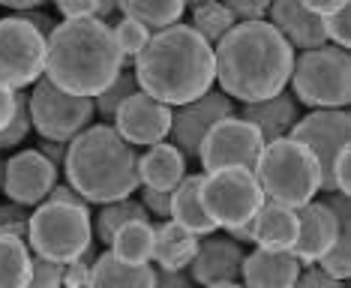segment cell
Wrapping results in <instances>:
<instances>
[{
  "mask_svg": "<svg viewBox=\"0 0 351 288\" xmlns=\"http://www.w3.org/2000/svg\"><path fill=\"white\" fill-rule=\"evenodd\" d=\"M219 91L234 102H258L289 87L294 48L267 19L237 21L213 48Z\"/></svg>",
  "mask_w": 351,
  "mask_h": 288,
  "instance_id": "cell-1",
  "label": "cell"
},
{
  "mask_svg": "<svg viewBox=\"0 0 351 288\" xmlns=\"http://www.w3.org/2000/svg\"><path fill=\"white\" fill-rule=\"evenodd\" d=\"M138 91L156 96L165 106H183L207 93L217 82L213 45L193 24H169L154 30L147 45L132 58Z\"/></svg>",
  "mask_w": 351,
  "mask_h": 288,
  "instance_id": "cell-2",
  "label": "cell"
},
{
  "mask_svg": "<svg viewBox=\"0 0 351 288\" xmlns=\"http://www.w3.org/2000/svg\"><path fill=\"white\" fill-rule=\"evenodd\" d=\"M126 58L117 45L111 21L99 15L66 19L51 30L45 48V75L60 91L97 96L117 78Z\"/></svg>",
  "mask_w": 351,
  "mask_h": 288,
  "instance_id": "cell-3",
  "label": "cell"
},
{
  "mask_svg": "<svg viewBox=\"0 0 351 288\" xmlns=\"http://www.w3.org/2000/svg\"><path fill=\"white\" fill-rule=\"evenodd\" d=\"M63 174L87 204H108L138 192V150L111 123H90L66 144Z\"/></svg>",
  "mask_w": 351,
  "mask_h": 288,
  "instance_id": "cell-4",
  "label": "cell"
},
{
  "mask_svg": "<svg viewBox=\"0 0 351 288\" xmlns=\"http://www.w3.org/2000/svg\"><path fill=\"white\" fill-rule=\"evenodd\" d=\"M252 171L267 198L289 204L294 211L313 202L315 192H322V165H318L315 154L291 135H279V139L267 141Z\"/></svg>",
  "mask_w": 351,
  "mask_h": 288,
  "instance_id": "cell-5",
  "label": "cell"
},
{
  "mask_svg": "<svg viewBox=\"0 0 351 288\" xmlns=\"http://www.w3.org/2000/svg\"><path fill=\"white\" fill-rule=\"evenodd\" d=\"M291 93L309 108H348L351 58L348 48L318 45L300 51L291 67Z\"/></svg>",
  "mask_w": 351,
  "mask_h": 288,
  "instance_id": "cell-6",
  "label": "cell"
},
{
  "mask_svg": "<svg viewBox=\"0 0 351 288\" xmlns=\"http://www.w3.org/2000/svg\"><path fill=\"white\" fill-rule=\"evenodd\" d=\"M90 240H93L90 204H69V202H58V198H45L30 213L27 243L36 255L66 264L78 259Z\"/></svg>",
  "mask_w": 351,
  "mask_h": 288,
  "instance_id": "cell-7",
  "label": "cell"
},
{
  "mask_svg": "<svg viewBox=\"0 0 351 288\" xmlns=\"http://www.w3.org/2000/svg\"><path fill=\"white\" fill-rule=\"evenodd\" d=\"M265 198L267 195L252 168L222 165L204 171L202 178V204L219 228H234L252 219Z\"/></svg>",
  "mask_w": 351,
  "mask_h": 288,
  "instance_id": "cell-8",
  "label": "cell"
},
{
  "mask_svg": "<svg viewBox=\"0 0 351 288\" xmlns=\"http://www.w3.org/2000/svg\"><path fill=\"white\" fill-rule=\"evenodd\" d=\"M97 106L93 96H75L60 91L49 75H43L30 91V120L43 139L73 141L78 132L90 126Z\"/></svg>",
  "mask_w": 351,
  "mask_h": 288,
  "instance_id": "cell-9",
  "label": "cell"
},
{
  "mask_svg": "<svg viewBox=\"0 0 351 288\" xmlns=\"http://www.w3.org/2000/svg\"><path fill=\"white\" fill-rule=\"evenodd\" d=\"M45 39L19 12L0 19V82L12 91H25L45 75Z\"/></svg>",
  "mask_w": 351,
  "mask_h": 288,
  "instance_id": "cell-10",
  "label": "cell"
},
{
  "mask_svg": "<svg viewBox=\"0 0 351 288\" xmlns=\"http://www.w3.org/2000/svg\"><path fill=\"white\" fill-rule=\"evenodd\" d=\"M261 147H265V139H261L258 126L241 115H228L207 130L202 147H198V163L204 171H213L222 165L255 168Z\"/></svg>",
  "mask_w": 351,
  "mask_h": 288,
  "instance_id": "cell-11",
  "label": "cell"
},
{
  "mask_svg": "<svg viewBox=\"0 0 351 288\" xmlns=\"http://www.w3.org/2000/svg\"><path fill=\"white\" fill-rule=\"evenodd\" d=\"M289 135L315 154L318 165H322V192H337V187H333V159L351 141L348 108H313L306 117H298Z\"/></svg>",
  "mask_w": 351,
  "mask_h": 288,
  "instance_id": "cell-12",
  "label": "cell"
},
{
  "mask_svg": "<svg viewBox=\"0 0 351 288\" xmlns=\"http://www.w3.org/2000/svg\"><path fill=\"white\" fill-rule=\"evenodd\" d=\"M228 115H237L234 99L226 96L222 91H213L210 87V91L202 93L198 99L171 108L169 139H171L174 147L186 156V163L189 159H198V147H202V139L207 135V130H210L217 120L228 117Z\"/></svg>",
  "mask_w": 351,
  "mask_h": 288,
  "instance_id": "cell-13",
  "label": "cell"
},
{
  "mask_svg": "<svg viewBox=\"0 0 351 288\" xmlns=\"http://www.w3.org/2000/svg\"><path fill=\"white\" fill-rule=\"evenodd\" d=\"M111 120H114L111 126L121 132L123 141H130L132 147H150V144L169 139L171 106L159 102L156 96H150L145 91H135L117 106Z\"/></svg>",
  "mask_w": 351,
  "mask_h": 288,
  "instance_id": "cell-14",
  "label": "cell"
},
{
  "mask_svg": "<svg viewBox=\"0 0 351 288\" xmlns=\"http://www.w3.org/2000/svg\"><path fill=\"white\" fill-rule=\"evenodd\" d=\"M54 183H58V165L36 147L21 150L3 163V195L10 202L36 207L49 198Z\"/></svg>",
  "mask_w": 351,
  "mask_h": 288,
  "instance_id": "cell-15",
  "label": "cell"
},
{
  "mask_svg": "<svg viewBox=\"0 0 351 288\" xmlns=\"http://www.w3.org/2000/svg\"><path fill=\"white\" fill-rule=\"evenodd\" d=\"M243 246L231 237L204 235L198 240V250L189 261V276L198 285L207 288H222V285H237L241 283V267H243Z\"/></svg>",
  "mask_w": 351,
  "mask_h": 288,
  "instance_id": "cell-16",
  "label": "cell"
},
{
  "mask_svg": "<svg viewBox=\"0 0 351 288\" xmlns=\"http://www.w3.org/2000/svg\"><path fill=\"white\" fill-rule=\"evenodd\" d=\"M337 231H339L337 213L322 198H313V202L298 207V240H294L291 252L298 255V261L303 267L306 264H318L322 255L333 246Z\"/></svg>",
  "mask_w": 351,
  "mask_h": 288,
  "instance_id": "cell-17",
  "label": "cell"
},
{
  "mask_svg": "<svg viewBox=\"0 0 351 288\" xmlns=\"http://www.w3.org/2000/svg\"><path fill=\"white\" fill-rule=\"evenodd\" d=\"M267 21L285 36V43L291 48L309 51V48L327 45L324 21L315 12H309L303 0H270Z\"/></svg>",
  "mask_w": 351,
  "mask_h": 288,
  "instance_id": "cell-18",
  "label": "cell"
},
{
  "mask_svg": "<svg viewBox=\"0 0 351 288\" xmlns=\"http://www.w3.org/2000/svg\"><path fill=\"white\" fill-rule=\"evenodd\" d=\"M303 264L291 250H261L243 255L241 267V283L255 285V288H291L298 279Z\"/></svg>",
  "mask_w": 351,
  "mask_h": 288,
  "instance_id": "cell-19",
  "label": "cell"
},
{
  "mask_svg": "<svg viewBox=\"0 0 351 288\" xmlns=\"http://www.w3.org/2000/svg\"><path fill=\"white\" fill-rule=\"evenodd\" d=\"M241 117L252 120L267 144L279 139V135L291 132V126L300 117V102L294 99V93L279 91L276 96H267V99H258V102H241Z\"/></svg>",
  "mask_w": 351,
  "mask_h": 288,
  "instance_id": "cell-20",
  "label": "cell"
},
{
  "mask_svg": "<svg viewBox=\"0 0 351 288\" xmlns=\"http://www.w3.org/2000/svg\"><path fill=\"white\" fill-rule=\"evenodd\" d=\"M186 174V156L171 141L150 144L145 154H138V183L154 189H174Z\"/></svg>",
  "mask_w": 351,
  "mask_h": 288,
  "instance_id": "cell-21",
  "label": "cell"
},
{
  "mask_svg": "<svg viewBox=\"0 0 351 288\" xmlns=\"http://www.w3.org/2000/svg\"><path fill=\"white\" fill-rule=\"evenodd\" d=\"M202 178H204V171L183 174V180L171 189V216H169V219L180 222L183 228L195 231L198 237L213 235L219 228L202 204Z\"/></svg>",
  "mask_w": 351,
  "mask_h": 288,
  "instance_id": "cell-22",
  "label": "cell"
},
{
  "mask_svg": "<svg viewBox=\"0 0 351 288\" xmlns=\"http://www.w3.org/2000/svg\"><path fill=\"white\" fill-rule=\"evenodd\" d=\"M298 240V211L265 198L255 213V246L261 250H291Z\"/></svg>",
  "mask_w": 351,
  "mask_h": 288,
  "instance_id": "cell-23",
  "label": "cell"
},
{
  "mask_svg": "<svg viewBox=\"0 0 351 288\" xmlns=\"http://www.w3.org/2000/svg\"><path fill=\"white\" fill-rule=\"evenodd\" d=\"M322 202L337 213L339 231H337L333 246L322 255L318 267H324L333 279L342 283V279H348V274H351V202H348V195H342V192H324Z\"/></svg>",
  "mask_w": 351,
  "mask_h": 288,
  "instance_id": "cell-24",
  "label": "cell"
},
{
  "mask_svg": "<svg viewBox=\"0 0 351 288\" xmlns=\"http://www.w3.org/2000/svg\"><path fill=\"white\" fill-rule=\"evenodd\" d=\"M198 237L195 231L183 228L174 219H162L156 226V237H154V261L165 270H186L193 255L198 250Z\"/></svg>",
  "mask_w": 351,
  "mask_h": 288,
  "instance_id": "cell-25",
  "label": "cell"
},
{
  "mask_svg": "<svg viewBox=\"0 0 351 288\" xmlns=\"http://www.w3.org/2000/svg\"><path fill=\"white\" fill-rule=\"evenodd\" d=\"M90 285H111V288H154L156 270L150 264H130L117 259L114 252L97 255L90 264Z\"/></svg>",
  "mask_w": 351,
  "mask_h": 288,
  "instance_id": "cell-26",
  "label": "cell"
},
{
  "mask_svg": "<svg viewBox=\"0 0 351 288\" xmlns=\"http://www.w3.org/2000/svg\"><path fill=\"white\" fill-rule=\"evenodd\" d=\"M154 237H156V226L150 219H130L114 231L108 246L117 259L130 264H150L154 261Z\"/></svg>",
  "mask_w": 351,
  "mask_h": 288,
  "instance_id": "cell-27",
  "label": "cell"
},
{
  "mask_svg": "<svg viewBox=\"0 0 351 288\" xmlns=\"http://www.w3.org/2000/svg\"><path fill=\"white\" fill-rule=\"evenodd\" d=\"M30 264H34V252L27 240L0 231V288L30 285Z\"/></svg>",
  "mask_w": 351,
  "mask_h": 288,
  "instance_id": "cell-28",
  "label": "cell"
},
{
  "mask_svg": "<svg viewBox=\"0 0 351 288\" xmlns=\"http://www.w3.org/2000/svg\"><path fill=\"white\" fill-rule=\"evenodd\" d=\"M189 0H117V10L126 19L141 21L150 30H162L169 24H178L186 12Z\"/></svg>",
  "mask_w": 351,
  "mask_h": 288,
  "instance_id": "cell-29",
  "label": "cell"
},
{
  "mask_svg": "<svg viewBox=\"0 0 351 288\" xmlns=\"http://www.w3.org/2000/svg\"><path fill=\"white\" fill-rule=\"evenodd\" d=\"M130 219H150L147 207L138 202V198L126 195V198H117V202H108V204H99V213H97V243H111L114 231Z\"/></svg>",
  "mask_w": 351,
  "mask_h": 288,
  "instance_id": "cell-30",
  "label": "cell"
},
{
  "mask_svg": "<svg viewBox=\"0 0 351 288\" xmlns=\"http://www.w3.org/2000/svg\"><path fill=\"white\" fill-rule=\"evenodd\" d=\"M189 3H193V30L202 34L210 45H217L237 24L234 15L222 6V0H189Z\"/></svg>",
  "mask_w": 351,
  "mask_h": 288,
  "instance_id": "cell-31",
  "label": "cell"
},
{
  "mask_svg": "<svg viewBox=\"0 0 351 288\" xmlns=\"http://www.w3.org/2000/svg\"><path fill=\"white\" fill-rule=\"evenodd\" d=\"M135 91H138V82H135V72L123 67L121 72H117L114 82H111V84L106 87V91L93 96V106H97V115H99L102 120H111V117H114V111H117V106H121L126 96H132Z\"/></svg>",
  "mask_w": 351,
  "mask_h": 288,
  "instance_id": "cell-32",
  "label": "cell"
},
{
  "mask_svg": "<svg viewBox=\"0 0 351 288\" xmlns=\"http://www.w3.org/2000/svg\"><path fill=\"white\" fill-rule=\"evenodd\" d=\"M34 130V120H30V93L15 91V115L10 123L0 130V150H10L25 144V139Z\"/></svg>",
  "mask_w": 351,
  "mask_h": 288,
  "instance_id": "cell-33",
  "label": "cell"
},
{
  "mask_svg": "<svg viewBox=\"0 0 351 288\" xmlns=\"http://www.w3.org/2000/svg\"><path fill=\"white\" fill-rule=\"evenodd\" d=\"M114 27V36H117V45H121V51H123V58H126V67L132 63V58L141 51V48L147 45V39L154 30L145 27L141 21H135V19H126V15H121V21L117 24H111Z\"/></svg>",
  "mask_w": 351,
  "mask_h": 288,
  "instance_id": "cell-34",
  "label": "cell"
},
{
  "mask_svg": "<svg viewBox=\"0 0 351 288\" xmlns=\"http://www.w3.org/2000/svg\"><path fill=\"white\" fill-rule=\"evenodd\" d=\"M30 285H36V288H58V285H63V264L34 252V264H30Z\"/></svg>",
  "mask_w": 351,
  "mask_h": 288,
  "instance_id": "cell-35",
  "label": "cell"
},
{
  "mask_svg": "<svg viewBox=\"0 0 351 288\" xmlns=\"http://www.w3.org/2000/svg\"><path fill=\"white\" fill-rule=\"evenodd\" d=\"M324 21V34H327V43H333L337 48H348L351 45V3L342 6L339 12L327 15Z\"/></svg>",
  "mask_w": 351,
  "mask_h": 288,
  "instance_id": "cell-36",
  "label": "cell"
},
{
  "mask_svg": "<svg viewBox=\"0 0 351 288\" xmlns=\"http://www.w3.org/2000/svg\"><path fill=\"white\" fill-rule=\"evenodd\" d=\"M222 6L234 15V21H258L270 10V0H222Z\"/></svg>",
  "mask_w": 351,
  "mask_h": 288,
  "instance_id": "cell-37",
  "label": "cell"
},
{
  "mask_svg": "<svg viewBox=\"0 0 351 288\" xmlns=\"http://www.w3.org/2000/svg\"><path fill=\"white\" fill-rule=\"evenodd\" d=\"M141 204L147 207L150 216H159V219H169L171 216V189H154V187H145L141 189Z\"/></svg>",
  "mask_w": 351,
  "mask_h": 288,
  "instance_id": "cell-38",
  "label": "cell"
},
{
  "mask_svg": "<svg viewBox=\"0 0 351 288\" xmlns=\"http://www.w3.org/2000/svg\"><path fill=\"white\" fill-rule=\"evenodd\" d=\"M294 285H300V288H324V285H339V279H333L324 267H318V264H306V267H300Z\"/></svg>",
  "mask_w": 351,
  "mask_h": 288,
  "instance_id": "cell-39",
  "label": "cell"
},
{
  "mask_svg": "<svg viewBox=\"0 0 351 288\" xmlns=\"http://www.w3.org/2000/svg\"><path fill=\"white\" fill-rule=\"evenodd\" d=\"M333 187L342 195L351 192V144L346 150H339V156L333 159Z\"/></svg>",
  "mask_w": 351,
  "mask_h": 288,
  "instance_id": "cell-40",
  "label": "cell"
},
{
  "mask_svg": "<svg viewBox=\"0 0 351 288\" xmlns=\"http://www.w3.org/2000/svg\"><path fill=\"white\" fill-rule=\"evenodd\" d=\"M63 285H69V288L90 285V261H84L82 255H78V259L63 264Z\"/></svg>",
  "mask_w": 351,
  "mask_h": 288,
  "instance_id": "cell-41",
  "label": "cell"
},
{
  "mask_svg": "<svg viewBox=\"0 0 351 288\" xmlns=\"http://www.w3.org/2000/svg\"><path fill=\"white\" fill-rule=\"evenodd\" d=\"M54 6L63 12V19H87V15H99V0H54Z\"/></svg>",
  "mask_w": 351,
  "mask_h": 288,
  "instance_id": "cell-42",
  "label": "cell"
},
{
  "mask_svg": "<svg viewBox=\"0 0 351 288\" xmlns=\"http://www.w3.org/2000/svg\"><path fill=\"white\" fill-rule=\"evenodd\" d=\"M15 222H30V207L10 202V204H0V228L15 226Z\"/></svg>",
  "mask_w": 351,
  "mask_h": 288,
  "instance_id": "cell-43",
  "label": "cell"
},
{
  "mask_svg": "<svg viewBox=\"0 0 351 288\" xmlns=\"http://www.w3.org/2000/svg\"><path fill=\"white\" fill-rule=\"evenodd\" d=\"M19 15H21V19H25L27 24H34V27H36L45 39H49V36H51V30L58 27V21H54L49 12H43V10H25V12H19Z\"/></svg>",
  "mask_w": 351,
  "mask_h": 288,
  "instance_id": "cell-44",
  "label": "cell"
},
{
  "mask_svg": "<svg viewBox=\"0 0 351 288\" xmlns=\"http://www.w3.org/2000/svg\"><path fill=\"white\" fill-rule=\"evenodd\" d=\"M156 285L186 288V285H193V276H189V270H165V267H159L156 270Z\"/></svg>",
  "mask_w": 351,
  "mask_h": 288,
  "instance_id": "cell-45",
  "label": "cell"
},
{
  "mask_svg": "<svg viewBox=\"0 0 351 288\" xmlns=\"http://www.w3.org/2000/svg\"><path fill=\"white\" fill-rule=\"evenodd\" d=\"M66 144H69V141H51V139H43V141L36 144V150H39V154L49 156L58 168H63V159H66Z\"/></svg>",
  "mask_w": 351,
  "mask_h": 288,
  "instance_id": "cell-46",
  "label": "cell"
},
{
  "mask_svg": "<svg viewBox=\"0 0 351 288\" xmlns=\"http://www.w3.org/2000/svg\"><path fill=\"white\" fill-rule=\"evenodd\" d=\"M351 0H303V6H306L309 12H315L318 19H327V15L339 12L342 6H348Z\"/></svg>",
  "mask_w": 351,
  "mask_h": 288,
  "instance_id": "cell-47",
  "label": "cell"
},
{
  "mask_svg": "<svg viewBox=\"0 0 351 288\" xmlns=\"http://www.w3.org/2000/svg\"><path fill=\"white\" fill-rule=\"evenodd\" d=\"M12 115H15V91L0 82V130L10 123Z\"/></svg>",
  "mask_w": 351,
  "mask_h": 288,
  "instance_id": "cell-48",
  "label": "cell"
},
{
  "mask_svg": "<svg viewBox=\"0 0 351 288\" xmlns=\"http://www.w3.org/2000/svg\"><path fill=\"white\" fill-rule=\"evenodd\" d=\"M228 231V237L231 240H237L241 246H255V216L252 219H246V222H241V226H234V228H226Z\"/></svg>",
  "mask_w": 351,
  "mask_h": 288,
  "instance_id": "cell-49",
  "label": "cell"
},
{
  "mask_svg": "<svg viewBox=\"0 0 351 288\" xmlns=\"http://www.w3.org/2000/svg\"><path fill=\"white\" fill-rule=\"evenodd\" d=\"M49 198H58V202H69V204H87L78 192L69 187V183H54L51 192H49Z\"/></svg>",
  "mask_w": 351,
  "mask_h": 288,
  "instance_id": "cell-50",
  "label": "cell"
},
{
  "mask_svg": "<svg viewBox=\"0 0 351 288\" xmlns=\"http://www.w3.org/2000/svg\"><path fill=\"white\" fill-rule=\"evenodd\" d=\"M45 0H0V6H10L15 12H25V10H39Z\"/></svg>",
  "mask_w": 351,
  "mask_h": 288,
  "instance_id": "cell-51",
  "label": "cell"
},
{
  "mask_svg": "<svg viewBox=\"0 0 351 288\" xmlns=\"http://www.w3.org/2000/svg\"><path fill=\"white\" fill-rule=\"evenodd\" d=\"M0 192H3V163H0Z\"/></svg>",
  "mask_w": 351,
  "mask_h": 288,
  "instance_id": "cell-52",
  "label": "cell"
}]
</instances>
